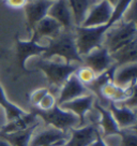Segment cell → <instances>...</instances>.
Instances as JSON below:
<instances>
[{
  "label": "cell",
  "instance_id": "ba28073f",
  "mask_svg": "<svg viewBox=\"0 0 137 146\" xmlns=\"http://www.w3.org/2000/svg\"><path fill=\"white\" fill-rule=\"evenodd\" d=\"M114 7L106 0H101L88 12L82 27H99L107 25L113 15Z\"/></svg>",
  "mask_w": 137,
  "mask_h": 146
},
{
  "label": "cell",
  "instance_id": "7402d4cb",
  "mask_svg": "<svg viewBox=\"0 0 137 146\" xmlns=\"http://www.w3.org/2000/svg\"><path fill=\"white\" fill-rule=\"evenodd\" d=\"M101 0H68V5L71 8L75 27L82 26V22L87 16L93 5H96Z\"/></svg>",
  "mask_w": 137,
  "mask_h": 146
},
{
  "label": "cell",
  "instance_id": "ffe728a7",
  "mask_svg": "<svg viewBox=\"0 0 137 146\" xmlns=\"http://www.w3.org/2000/svg\"><path fill=\"white\" fill-rule=\"evenodd\" d=\"M114 60V64L117 67L124 64H136L137 61V40H134L120 50L110 54Z\"/></svg>",
  "mask_w": 137,
  "mask_h": 146
},
{
  "label": "cell",
  "instance_id": "f1b7e54d",
  "mask_svg": "<svg viewBox=\"0 0 137 146\" xmlns=\"http://www.w3.org/2000/svg\"><path fill=\"white\" fill-rule=\"evenodd\" d=\"M29 0H3L5 5L12 9H23Z\"/></svg>",
  "mask_w": 137,
  "mask_h": 146
},
{
  "label": "cell",
  "instance_id": "8fae6325",
  "mask_svg": "<svg viewBox=\"0 0 137 146\" xmlns=\"http://www.w3.org/2000/svg\"><path fill=\"white\" fill-rule=\"evenodd\" d=\"M96 102V96L89 94L86 96L79 97L76 99H73L68 102H64L62 104L58 105L61 109L67 110L72 112L75 114L79 119V126L78 127H82L85 126V120H86V116L90 112L93 108V104Z\"/></svg>",
  "mask_w": 137,
  "mask_h": 146
},
{
  "label": "cell",
  "instance_id": "7a4b0ae2",
  "mask_svg": "<svg viewBox=\"0 0 137 146\" xmlns=\"http://www.w3.org/2000/svg\"><path fill=\"white\" fill-rule=\"evenodd\" d=\"M134 40H137L136 22L135 21L125 22L121 19L106 31L103 46H105L111 54Z\"/></svg>",
  "mask_w": 137,
  "mask_h": 146
},
{
  "label": "cell",
  "instance_id": "d6a6232c",
  "mask_svg": "<svg viewBox=\"0 0 137 146\" xmlns=\"http://www.w3.org/2000/svg\"><path fill=\"white\" fill-rule=\"evenodd\" d=\"M48 1H50V2H54V1H56V0H48Z\"/></svg>",
  "mask_w": 137,
  "mask_h": 146
},
{
  "label": "cell",
  "instance_id": "4dcf8cb0",
  "mask_svg": "<svg viewBox=\"0 0 137 146\" xmlns=\"http://www.w3.org/2000/svg\"><path fill=\"white\" fill-rule=\"evenodd\" d=\"M0 146H11L7 141H5L3 139H0Z\"/></svg>",
  "mask_w": 137,
  "mask_h": 146
},
{
  "label": "cell",
  "instance_id": "30bf717a",
  "mask_svg": "<svg viewBox=\"0 0 137 146\" xmlns=\"http://www.w3.org/2000/svg\"><path fill=\"white\" fill-rule=\"evenodd\" d=\"M100 132L96 125H85L68 131V139L64 146H90Z\"/></svg>",
  "mask_w": 137,
  "mask_h": 146
},
{
  "label": "cell",
  "instance_id": "4316f807",
  "mask_svg": "<svg viewBox=\"0 0 137 146\" xmlns=\"http://www.w3.org/2000/svg\"><path fill=\"white\" fill-rule=\"evenodd\" d=\"M57 104L56 101V97L54 95H51L50 92H48L47 95H45V97L42 99V101L39 103L37 108L41 111H49L51 110L55 105Z\"/></svg>",
  "mask_w": 137,
  "mask_h": 146
},
{
  "label": "cell",
  "instance_id": "9c48e42d",
  "mask_svg": "<svg viewBox=\"0 0 137 146\" xmlns=\"http://www.w3.org/2000/svg\"><path fill=\"white\" fill-rule=\"evenodd\" d=\"M89 94L91 92L84 84L79 82V80L74 73L72 75H70L68 80L63 83V85L60 87L58 97L56 98L57 105L62 104L64 102H68L73 99L79 98V97L86 96Z\"/></svg>",
  "mask_w": 137,
  "mask_h": 146
},
{
  "label": "cell",
  "instance_id": "d4e9b609",
  "mask_svg": "<svg viewBox=\"0 0 137 146\" xmlns=\"http://www.w3.org/2000/svg\"><path fill=\"white\" fill-rule=\"evenodd\" d=\"M120 137V146H137V135L135 131V127L122 129L118 133Z\"/></svg>",
  "mask_w": 137,
  "mask_h": 146
},
{
  "label": "cell",
  "instance_id": "44dd1931",
  "mask_svg": "<svg viewBox=\"0 0 137 146\" xmlns=\"http://www.w3.org/2000/svg\"><path fill=\"white\" fill-rule=\"evenodd\" d=\"M41 121V119L38 117L36 114H33L32 112L29 113H25L23 116H20L15 120L9 121L5 123L3 127H1L0 132L1 133H11L16 132V131H22V130H26L31 126L36 125L37 123Z\"/></svg>",
  "mask_w": 137,
  "mask_h": 146
},
{
  "label": "cell",
  "instance_id": "d6986e66",
  "mask_svg": "<svg viewBox=\"0 0 137 146\" xmlns=\"http://www.w3.org/2000/svg\"><path fill=\"white\" fill-rule=\"evenodd\" d=\"M41 121H39L26 130H22V131H16V132L11 133L0 132V139H3L11 146H29L32 135H33L34 131L39 128V126L41 125Z\"/></svg>",
  "mask_w": 137,
  "mask_h": 146
},
{
  "label": "cell",
  "instance_id": "ac0fdd59",
  "mask_svg": "<svg viewBox=\"0 0 137 146\" xmlns=\"http://www.w3.org/2000/svg\"><path fill=\"white\" fill-rule=\"evenodd\" d=\"M137 64H130L117 67L115 70L113 83L122 88H128L136 85Z\"/></svg>",
  "mask_w": 137,
  "mask_h": 146
},
{
  "label": "cell",
  "instance_id": "3957f363",
  "mask_svg": "<svg viewBox=\"0 0 137 146\" xmlns=\"http://www.w3.org/2000/svg\"><path fill=\"white\" fill-rule=\"evenodd\" d=\"M79 66L82 64H68L59 58L41 59L38 62V67L45 74L50 86L57 88L62 86L68 76L76 72Z\"/></svg>",
  "mask_w": 137,
  "mask_h": 146
},
{
  "label": "cell",
  "instance_id": "cb8c5ba5",
  "mask_svg": "<svg viewBox=\"0 0 137 146\" xmlns=\"http://www.w3.org/2000/svg\"><path fill=\"white\" fill-rule=\"evenodd\" d=\"M135 0H119L118 2L116 3V5L114 7V11H113V15L110 17L109 22H108V26L111 27L113 25H115L116 23L120 22L123 18L125 12L128 11V9L130 8V5H132Z\"/></svg>",
  "mask_w": 137,
  "mask_h": 146
},
{
  "label": "cell",
  "instance_id": "8992f818",
  "mask_svg": "<svg viewBox=\"0 0 137 146\" xmlns=\"http://www.w3.org/2000/svg\"><path fill=\"white\" fill-rule=\"evenodd\" d=\"M82 64L90 68L96 75H99L101 73L107 71L115 64L108 50L105 46L102 45L91 50L86 56H84Z\"/></svg>",
  "mask_w": 137,
  "mask_h": 146
},
{
  "label": "cell",
  "instance_id": "e0dca14e",
  "mask_svg": "<svg viewBox=\"0 0 137 146\" xmlns=\"http://www.w3.org/2000/svg\"><path fill=\"white\" fill-rule=\"evenodd\" d=\"M93 108L99 112V121L97 125L100 126V132L101 134H104V137H111V135H118L119 129L118 125L115 121L113 115L110 114L108 109L104 108L101 103L94 102Z\"/></svg>",
  "mask_w": 137,
  "mask_h": 146
},
{
  "label": "cell",
  "instance_id": "1f68e13d",
  "mask_svg": "<svg viewBox=\"0 0 137 146\" xmlns=\"http://www.w3.org/2000/svg\"><path fill=\"white\" fill-rule=\"evenodd\" d=\"M106 1H107V2H109V3L113 5V7H115V5H116V3L118 2L119 0H106Z\"/></svg>",
  "mask_w": 137,
  "mask_h": 146
},
{
  "label": "cell",
  "instance_id": "277c9868",
  "mask_svg": "<svg viewBox=\"0 0 137 146\" xmlns=\"http://www.w3.org/2000/svg\"><path fill=\"white\" fill-rule=\"evenodd\" d=\"M31 112L47 126L54 127L64 132H68L71 129L78 128L79 126V119L76 115L70 111L61 109L57 104L49 111H41L38 108H33Z\"/></svg>",
  "mask_w": 137,
  "mask_h": 146
},
{
  "label": "cell",
  "instance_id": "7c38bea8",
  "mask_svg": "<svg viewBox=\"0 0 137 146\" xmlns=\"http://www.w3.org/2000/svg\"><path fill=\"white\" fill-rule=\"evenodd\" d=\"M53 2L48 0H29L25 5V13L27 19L28 31L32 32L33 29L41 19L47 16L48 10Z\"/></svg>",
  "mask_w": 137,
  "mask_h": 146
},
{
  "label": "cell",
  "instance_id": "4fadbf2b",
  "mask_svg": "<svg viewBox=\"0 0 137 146\" xmlns=\"http://www.w3.org/2000/svg\"><path fill=\"white\" fill-rule=\"evenodd\" d=\"M47 15L57 21L61 25L63 30H74L75 24H74L73 14L68 5V0L54 1L48 10Z\"/></svg>",
  "mask_w": 137,
  "mask_h": 146
},
{
  "label": "cell",
  "instance_id": "603a6c76",
  "mask_svg": "<svg viewBox=\"0 0 137 146\" xmlns=\"http://www.w3.org/2000/svg\"><path fill=\"white\" fill-rule=\"evenodd\" d=\"M0 106L5 111V117H7L8 123L12 121V120H15L16 118L23 116L26 113L23 109H20L19 106L15 105L11 101L8 100V98L5 96V90H3V88H2L1 85H0Z\"/></svg>",
  "mask_w": 137,
  "mask_h": 146
},
{
  "label": "cell",
  "instance_id": "5b68a950",
  "mask_svg": "<svg viewBox=\"0 0 137 146\" xmlns=\"http://www.w3.org/2000/svg\"><path fill=\"white\" fill-rule=\"evenodd\" d=\"M109 28L108 25H103L99 27L78 26L74 28L76 48L78 54L82 56V58L94 48L103 45L104 36Z\"/></svg>",
  "mask_w": 137,
  "mask_h": 146
},
{
  "label": "cell",
  "instance_id": "83f0119b",
  "mask_svg": "<svg viewBox=\"0 0 137 146\" xmlns=\"http://www.w3.org/2000/svg\"><path fill=\"white\" fill-rule=\"evenodd\" d=\"M47 94H48V88H46V87H42V88H39V89L32 91L31 95H30V103L32 104V106L37 108L39 103L42 101V99Z\"/></svg>",
  "mask_w": 137,
  "mask_h": 146
},
{
  "label": "cell",
  "instance_id": "52a82bcc",
  "mask_svg": "<svg viewBox=\"0 0 137 146\" xmlns=\"http://www.w3.org/2000/svg\"><path fill=\"white\" fill-rule=\"evenodd\" d=\"M62 30L63 29L61 27V25L54 18L47 15L36 25L32 31L31 39L39 44L46 46L47 42L59 36Z\"/></svg>",
  "mask_w": 137,
  "mask_h": 146
},
{
  "label": "cell",
  "instance_id": "484cf974",
  "mask_svg": "<svg viewBox=\"0 0 137 146\" xmlns=\"http://www.w3.org/2000/svg\"><path fill=\"white\" fill-rule=\"evenodd\" d=\"M75 75L77 76V78L79 80V82L84 84L85 86H88L89 84H91L92 81L96 78V74L93 71H92L90 68H88L86 66H79L78 69L75 72Z\"/></svg>",
  "mask_w": 137,
  "mask_h": 146
},
{
  "label": "cell",
  "instance_id": "5bb4252c",
  "mask_svg": "<svg viewBox=\"0 0 137 146\" xmlns=\"http://www.w3.org/2000/svg\"><path fill=\"white\" fill-rule=\"evenodd\" d=\"M68 139V132L58 130L54 127L47 126L43 130H36L31 137L29 146H50L55 143Z\"/></svg>",
  "mask_w": 137,
  "mask_h": 146
},
{
  "label": "cell",
  "instance_id": "f546056e",
  "mask_svg": "<svg viewBox=\"0 0 137 146\" xmlns=\"http://www.w3.org/2000/svg\"><path fill=\"white\" fill-rule=\"evenodd\" d=\"M90 146H108V144L104 141V139L102 137V134L99 133L97 137H96V139L94 140V142H93Z\"/></svg>",
  "mask_w": 137,
  "mask_h": 146
},
{
  "label": "cell",
  "instance_id": "9a60e30c",
  "mask_svg": "<svg viewBox=\"0 0 137 146\" xmlns=\"http://www.w3.org/2000/svg\"><path fill=\"white\" fill-rule=\"evenodd\" d=\"M45 50L46 46L39 44L32 39L28 41L16 39V55L19 61V66L23 70L26 69L25 64L29 58L33 56H42L45 53Z\"/></svg>",
  "mask_w": 137,
  "mask_h": 146
},
{
  "label": "cell",
  "instance_id": "6da1fadb",
  "mask_svg": "<svg viewBox=\"0 0 137 146\" xmlns=\"http://www.w3.org/2000/svg\"><path fill=\"white\" fill-rule=\"evenodd\" d=\"M41 57L42 59L59 58L68 64H82V56L76 48L74 30H62L59 36L49 40L46 44L45 53Z\"/></svg>",
  "mask_w": 137,
  "mask_h": 146
},
{
  "label": "cell",
  "instance_id": "2e32d148",
  "mask_svg": "<svg viewBox=\"0 0 137 146\" xmlns=\"http://www.w3.org/2000/svg\"><path fill=\"white\" fill-rule=\"evenodd\" d=\"M108 111L113 115L115 121L118 125L120 130L128 129V128L135 127L136 125V112L125 106L117 105L115 102L109 101L108 103Z\"/></svg>",
  "mask_w": 137,
  "mask_h": 146
}]
</instances>
